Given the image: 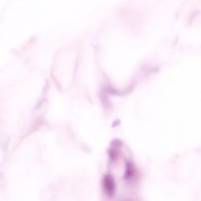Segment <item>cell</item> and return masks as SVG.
<instances>
[{
  "label": "cell",
  "mask_w": 201,
  "mask_h": 201,
  "mask_svg": "<svg viewBox=\"0 0 201 201\" xmlns=\"http://www.w3.org/2000/svg\"><path fill=\"white\" fill-rule=\"evenodd\" d=\"M104 187L105 189L108 192L109 194L111 195L114 191V185L112 181V179L109 176L106 177L104 179Z\"/></svg>",
  "instance_id": "cell-1"
}]
</instances>
